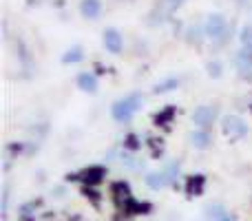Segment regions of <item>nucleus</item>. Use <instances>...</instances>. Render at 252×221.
Returning a JSON list of instances; mask_svg holds the SVG:
<instances>
[{
  "instance_id": "423d86ee",
  "label": "nucleus",
  "mask_w": 252,
  "mask_h": 221,
  "mask_svg": "<svg viewBox=\"0 0 252 221\" xmlns=\"http://www.w3.org/2000/svg\"><path fill=\"white\" fill-rule=\"evenodd\" d=\"M235 64L241 80H252V47H244L235 56Z\"/></svg>"
},
{
  "instance_id": "6ab92c4d",
  "label": "nucleus",
  "mask_w": 252,
  "mask_h": 221,
  "mask_svg": "<svg viewBox=\"0 0 252 221\" xmlns=\"http://www.w3.org/2000/svg\"><path fill=\"white\" fill-rule=\"evenodd\" d=\"M173 115H175V109H173V106H166L164 111L155 115V124H166V122L173 120Z\"/></svg>"
},
{
  "instance_id": "f8f14e48",
  "label": "nucleus",
  "mask_w": 252,
  "mask_h": 221,
  "mask_svg": "<svg viewBox=\"0 0 252 221\" xmlns=\"http://www.w3.org/2000/svg\"><path fill=\"white\" fill-rule=\"evenodd\" d=\"M177 87H179V78H168V80H161V82H157L155 87H153V93H155V95H164V93L175 91Z\"/></svg>"
},
{
  "instance_id": "aec40b11",
  "label": "nucleus",
  "mask_w": 252,
  "mask_h": 221,
  "mask_svg": "<svg viewBox=\"0 0 252 221\" xmlns=\"http://www.w3.org/2000/svg\"><path fill=\"white\" fill-rule=\"evenodd\" d=\"M124 144H126V148H130V151H135V148H139V139H137V135H128Z\"/></svg>"
},
{
  "instance_id": "5701e85b",
  "label": "nucleus",
  "mask_w": 252,
  "mask_h": 221,
  "mask_svg": "<svg viewBox=\"0 0 252 221\" xmlns=\"http://www.w3.org/2000/svg\"><path fill=\"white\" fill-rule=\"evenodd\" d=\"M221 221H232V219H230V217H228V215H226V217H223Z\"/></svg>"
},
{
  "instance_id": "dca6fc26",
  "label": "nucleus",
  "mask_w": 252,
  "mask_h": 221,
  "mask_svg": "<svg viewBox=\"0 0 252 221\" xmlns=\"http://www.w3.org/2000/svg\"><path fill=\"white\" fill-rule=\"evenodd\" d=\"M82 58H84L82 47H71V49H66V51H64L62 62H64V64H75V62H80Z\"/></svg>"
},
{
  "instance_id": "2eb2a0df",
  "label": "nucleus",
  "mask_w": 252,
  "mask_h": 221,
  "mask_svg": "<svg viewBox=\"0 0 252 221\" xmlns=\"http://www.w3.org/2000/svg\"><path fill=\"white\" fill-rule=\"evenodd\" d=\"M204 184H206V177L204 175H195V177H190V182H188V195L195 197V195H201L204 192Z\"/></svg>"
},
{
  "instance_id": "39448f33",
  "label": "nucleus",
  "mask_w": 252,
  "mask_h": 221,
  "mask_svg": "<svg viewBox=\"0 0 252 221\" xmlns=\"http://www.w3.org/2000/svg\"><path fill=\"white\" fill-rule=\"evenodd\" d=\"M215 117H217V109H215V106L201 104V106H197V109L192 111L190 120H192V124H195L197 128H208V126L215 122Z\"/></svg>"
},
{
  "instance_id": "ddd939ff",
  "label": "nucleus",
  "mask_w": 252,
  "mask_h": 221,
  "mask_svg": "<svg viewBox=\"0 0 252 221\" xmlns=\"http://www.w3.org/2000/svg\"><path fill=\"white\" fill-rule=\"evenodd\" d=\"M204 217L208 221H221L226 217V208H223L221 204H208L204 208Z\"/></svg>"
},
{
  "instance_id": "6e6552de",
  "label": "nucleus",
  "mask_w": 252,
  "mask_h": 221,
  "mask_svg": "<svg viewBox=\"0 0 252 221\" xmlns=\"http://www.w3.org/2000/svg\"><path fill=\"white\" fill-rule=\"evenodd\" d=\"M144 182H146V186L153 188V190H161V188H166L168 184H173L166 170H153V173H148L146 177H144Z\"/></svg>"
},
{
  "instance_id": "f03ea898",
  "label": "nucleus",
  "mask_w": 252,
  "mask_h": 221,
  "mask_svg": "<svg viewBox=\"0 0 252 221\" xmlns=\"http://www.w3.org/2000/svg\"><path fill=\"white\" fill-rule=\"evenodd\" d=\"M204 33L208 35L210 40L221 42L228 33V20L221 13H208V18H206V22H204Z\"/></svg>"
},
{
  "instance_id": "9b49d317",
  "label": "nucleus",
  "mask_w": 252,
  "mask_h": 221,
  "mask_svg": "<svg viewBox=\"0 0 252 221\" xmlns=\"http://www.w3.org/2000/svg\"><path fill=\"white\" fill-rule=\"evenodd\" d=\"M78 89L80 91H84V93H97V78L93 73H80L78 75Z\"/></svg>"
},
{
  "instance_id": "1a4fd4ad",
  "label": "nucleus",
  "mask_w": 252,
  "mask_h": 221,
  "mask_svg": "<svg viewBox=\"0 0 252 221\" xmlns=\"http://www.w3.org/2000/svg\"><path fill=\"white\" fill-rule=\"evenodd\" d=\"M106 177V170L102 166H91V168L82 170L80 175H75V179H82L84 184H100Z\"/></svg>"
},
{
  "instance_id": "f257e3e1",
  "label": "nucleus",
  "mask_w": 252,
  "mask_h": 221,
  "mask_svg": "<svg viewBox=\"0 0 252 221\" xmlns=\"http://www.w3.org/2000/svg\"><path fill=\"white\" fill-rule=\"evenodd\" d=\"M142 102H144L142 93H128V95L120 97L118 102H113L111 115H113L115 122H128L135 113L142 109Z\"/></svg>"
},
{
  "instance_id": "a211bd4d",
  "label": "nucleus",
  "mask_w": 252,
  "mask_h": 221,
  "mask_svg": "<svg viewBox=\"0 0 252 221\" xmlns=\"http://www.w3.org/2000/svg\"><path fill=\"white\" fill-rule=\"evenodd\" d=\"M239 40H241V44H244V47H252V22H248V25L241 27Z\"/></svg>"
},
{
  "instance_id": "f3484780",
  "label": "nucleus",
  "mask_w": 252,
  "mask_h": 221,
  "mask_svg": "<svg viewBox=\"0 0 252 221\" xmlns=\"http://www.w3.org/2000/svg\"><path fill=\"white\" fill-rule=\"evenodd\" d=\"M206 73H208V78H213V80L221 78V73H223V64H221L219 60H210L208 64H206Z\"/></svg>"
},
{
  "instance_id": "0eeeda50",
  "label": "nucleus",
  "mask_w": 252,
  "mask_h": 221,
  "mask_svg": "<svg viewBox=\"0 0 252 221\" xmlns=\"http://www.w3.org/2000/svg\"><path fill=\"white\" fill-rule=\"evenodd\" d=\"M188 142H190V146L197 148V151H206V148L213 144V137H210V133L206 128H197V130L188 133Z\"/></svg>"
},
{
  "instance_id": "4be33fe9",
  "label": "nucleus",
  "mask_w": 252,
  "mask_h": 221,
  "mask_svg": "<svg viewBox=\"0 0 252 221\" xmlns=\"http://www.w3.org/2000/svg\"><path fill=\"white\" fill-rule=\"evenodd\" d=\"M170 2H175V4H179V2H184V0H170Z\"/></svg>"
},
{
  "instance_id": "20e7f679",
  "label": "nucleus",
  "mask_w": 252,
  "mask_h": 221,
  "mask_svg": "<svg viewBox=\"0 0 252 221\" xmlns=\"http://www.w3.org/2000/svg\"><path fill=\"white\" fill-rule=\"evenodd\" d=\"M102 44H104V49L109 53L120 56L122 49H124V38H122V33H120L115 27H109V29H104V33H102Z\"/></svg>"
},
{
  "instance_id": "9d476101",
  "label": "nucleus",
  "mask_w": 252,
  "mask_h": 221,
  "mask_svg": "<svg viewBox=\"0 0 252 221\" xmlns=\"http://www.w3.org/2000/svg\"><path fill=\"white\" fill-rule=\"evenodd\" d=\"M80 13L84 18H89V20H95L102 13V2L100 0H82L80 2Z\"/></svg>"
},
{
  "instance_id": "4468645a",
  "label": "nucleus",
  "mask_w": 252,
  "mask_h": 221,
  "mask_svg": "<svg viewBox=\"0 0 252 221\" xmlns=\"http://www.w3.org/2000/svg\"><path fill=\"white\" fill-rule=\"evenodd\" d=\"M124 210L128 215H144L151 210V204H142V201H135L133 197H130L128 201H124Z\"/></svg>"
},
{
  "instance_id": "7ed1b4c3",
  "label": "nucleus",
  "mask_w": 252,
  "mask_h": 221,
  "mask_svg": "<svg viewBox=\"0 0 252 221\" xmlns=\"http://www.w3.org/2000/svg\"><path fill=\"white\" fill-rule=\"evenodd\" d=\"M221 133L230 139H239L248 133V124L239 115H223L221 117Z\"/></svg>"
},
{
  "instance_id": "412c9836",
  "label": "nucleus",
  "mask_w": 252,
  "mask_h": 221,
  "mask_svg": "<svg viewBox=\"0 0 252 221\" xmlns=\"http://www.w3.org/2000/svg\"><path fill=\"white\" fill-rule=\"evenodd\" d=\"M7 206H9V190H2V215H7Z\"/></svg>"
}]
</instances>
